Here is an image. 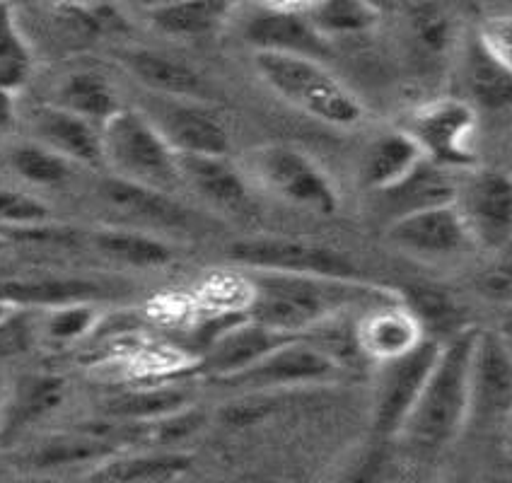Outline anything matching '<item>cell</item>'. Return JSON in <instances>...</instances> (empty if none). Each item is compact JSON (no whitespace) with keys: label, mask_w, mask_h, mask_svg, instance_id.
<instances>
[{"label":"cell","mask_w":512,"mask_h":483,"mask_svg":"<svg viewBox=\"0 0 512 483\" xmlns=\"http://www.w3.org/2000/svg\"><path fill=\"white\" fill-rule=\"evenodd\" d=\"M247 317L283 334L307 336L356 307L399 298L358 278L305 276V273L247 271Z\"/></svg>","instance_id":"1"},{"label":"cell","mask_w":512,"mask_h":483,"mask_svg":"<svg viewBox=\"0 0 512 483\" xmlns=\"http://www.w3.org/2000/svg\"><path fill=\"white\" fill-rule=\"evenodd\" d=\"M479 331L459 327L442 341L438 360L399 433L416 455H442L469 426L471 368Z\"/></svg>","instance_id":"2"},{"label":"cell","mask_w":512,"mask_h":483,"mask_svg":"<svg viewBox=\"0 0 512 483\" xmlns=\"http://www.w3.org/2000/svg\"><path fill=\"white\" fill-rule=\"evenodd\" d=\"M254 71L283 102L322 124L353 128L365 119L358 97L317 58L254 51Z\"/></svg>","instance_id":"3"},{"label":"cell","mask_w":512,"mask_h":483,"mask_svg":"<svg viewBox=\"0 0 512 483\" xmlns=\"http://www.w3.org/2000/svg\"><path fill=\"white\" fill-rule=\"evenodd\" d=\"M102 155L116 177L170 194L184 186L177 153L141 109L121 107L104 121Z\"/></svg>","instance_id":"4"},{"label":"cell","mask_w":512,"mask_h":483,"mask_svg":"<svg viewBox=\"0 0 512 483\" xmlns=\"http://www.w3.org/2000/svg\"><path fill=\"white\" fill-rule=\"evenodd\" d=\"M247 162L252 177L276 199L317 215L339 211L334 182L305 150L288 143H269L252 150Z\"/></svg>","instance_id":"5"},{"label":"cell","mask_w":512,"mask_h":483,"mask_svg":"<svg viewBox=\"0 0 512 483\" xmlns=\"http://www.w3.org/2000/svg\"><path fill=\"white\" fill-rule=\"evenodd\" d=\"M406 131L433 165L445 170H471L476 165L479 112L464 97H440L416 107Z\"/></svg>","instance_id":"6"},{"label":"cell","mask_w":512,"mask_h":483,"mask_svg":"<svg viewBox=\"0 0 512 483\" xmlns=\"http://www.w3.org/2000/svg\"><path fill=\"white\" fill-rule=\"evenodd\" d=\"M343 363L324 351L319 343L307 336L273 348L264 358L256 360L247 370L225 377L218 384L244 392H266V389L305 387V384H324L339 380Z\"/></svg>","instance_id":"7"},{"label":"cell","mask_w":512,"mask_h":483,"mask_svg":"<svg viewBox=\"0 0 512 483\" xmlns=\"http://www.w3.org/2000/svg\"><path fill=\"white\" fill-rule=\"evenodd\" d=\"M442 341L423 339L404 356L380 363V380L372 404V428L380 438H399L406 418L426 384Z\"/></svg>","instance_id":"8"},{"label":"cell","mask_w":512,"mask_h":483,"mask_svg":"<svg viewBox=\"0 0 512 483\" xmlns=\"http://www.w3.org/2000/svg\"><path fill=\"white\" fill-rule=\"evenodd\" d=\"M457 208L471 242L484 252L512 247V174L508 170H476L457 189Z\"/></svg>","instance_id":"9"},{"label":"cell","mask_w":512,"mask_h":483,"mask_svg":"<svg viewBox=\"0 0 512 483\" xmlns=\"http://www.w3.org/2000/svg\"><path fill=\"white\" fill-rule=\"evenodd\" d=\"M244 271L305 273V276L356 278V266L341 249L290 237H249L228 249Z\"/></svg>","instance_id":"10"},{"label":"cell","mask_w":512,"mask_h":483,"mask_svg":"<svg viewBox=\"0 0 512 483\" xmlns=\"http://www.w3.org/2000/svg\"><path fill=\"white\" fill-rule=\"evenodd\" d=\"M387 242L418 261H450L474 247L457 201L394 218L387 223Z\"/></svg>","instance_id":"11"},{"label":"cell","mask_w":512,"mask_h":483,"mask_svg":"<svg viewBox=\"0 0 512 483\" xmlns=\"http://www.w3.org/2000/svg\"><path fill=\"white\" fill-rule=\"evenodd\" d=\"M145 114L177 155H228V128L201 100L155 95Z\"/></svg>","instance_id":"12"},{"label":"cell","mask_w":512,"mask_h":483,"mask_svg":"<svg viewBox=\"0 0 512 483\" xmlns=\"http://www.w3.org/2000/svg\"><path fill=\"white\" fill-rule=\"evenodd\" d=\"M457 0H404V42L418 71H438L457 49Z\"/></svg>","instance_id":"13"},{"label":"cell","mask_w":512,"mask_h":483,"mask_svg":"<svg viewBox=\"0 0 512 483\" xmlns=\"http://www.w3.org/2000/svg\"><path fill=\"white\" fill-rule=\"evenodd\" d=\"M100 199L114 215H119L126 225H138L148 230H182L189 225V211L170 191L153 189L124 177L102 179Z\"/></svg>","instance_id":"14"},{"label":"cell","mask_w":512,"mask_h":483,"mask_svg":"<svg viewBox=\"0 0 512 483\" xmlns=\"http://www.w3.org/2000/svg\"><path fill=\"white\" fill-rule=\"evenodd\" d=\"M512 409V353L508 341L481 329L471 368V421L505 418Z\"/></svg>","instance_id":"15"},{"label":"cell","mask_w":512,"mask_h":483,"mask_svg":"<svg viewBox=\"0 0 512 483\" xmlns=\"http://www.w3.org/2000/svg\"><path fill=\"white\" fill-rule=\"evenodd\" d=\"M298 339L293 334H283L266 324L254 322L244 314L228 329L220 331L211 341V346L203 351L201 356V372L211 377L213 382L225 380V377L237 375V372L247 370L256 360H261L273 348L283 346V343Z\"/></svg>","instance_id":"16"},{"label":"cell","mask_w":512,"mask_h":483,"mask_svg":"<svg viewBox=\"0 0 512 483\" xmlns=\"http://www.w3.org/2000/svg\"><path fill=\"white\" fill-rule=\"evenodd\" d=\"M423 339L421 317L399 298L368 307L356 324L358 351L377 363L404 356Z\"/></svg>","instance_id":"17"},{"label":"cell","mask_w":512,"mask_h":483,"mask_svg":"<svg viewBox=\"0 0 512 483\" xmlns=\"http://www.w3.org/2000/svg\"><path fill=\"white\" fill-rule=\"evenodd\" d=\"M244 37L254 51H276V54L310 56L324 61L329 56V39L317 32L310 17L298 13H276V10L256 8L247 20Z\"/></svg>","instance_id":"18"},{"label":"cell","mask_w":512,"mask_h":483,"mask_svg":"<svg viewBox=\"0 0 512 483\" xmlns=\"http://www.w3.org/2000/svg\"><path fill=\"white\" fill-rule=\"evenodd\" d=\"M121 66L153 95L182 97V100H206V78L189 63L153 49H126L119 54Z\"/></svg>","instance_id":"19"},{"label":"cell","mask_w":512,"mask_h":483,"mask_svg":"<svg viewBox=\"0 0 512 483\" xmlns=\"http://www.w3.org/2000/svg\"><path fill=\"white\" fill-rule=\"evenodd\" d=\"M182 184L220 211H240L249 203L242 172L228 155H177Z\"/></svg>","instance_id":"20"},{"label":"cell","mask_w":512,"mask_h":483,"mask_svg":"<svg viewBox=\"0 0 512 483\" xmlns=\"http://www.w3.org/2000/svg\"><path fill=\"white\" fill-rule=\"evenodd\" d=\"M426 160L418 148V143L413 141V136L401 128H389V131L377 133L375 138L368 143V148L363 150L360 157V184L375 194V191L389 189V186L399 184L401 179L409 177L421 162Z\"/></svg>","instance_id":"21"},{"label":"cell","mask_w":512,"mask_h":483,"mask_svg":"<svg viewBox=\"0 0 512 483\" xmlns=\"http://www.w3.org/2000/svg\"><path fill=\"white\" fill-rule=\"evenodd\" d=\"M34 131L39 143L56 150L66 160L80 165H102V126L92 124L83 116L58 107H42L34 112Z\"/></svg>","instance_id":"22"},{"label":"cell","mask_w":512,"mask_h":483,"mask_svg":"<svg viewBox=\"0 0 512 483\" xmlns=\"http://www.w3.org/2000/svg\"><path fill=\"white\" fill-rule=\"evenodd\" d=\"M457 189L459 184L450 177V170L423 160L409 177L389 189L375 191V196L380 211L387 213V223H392L394 218H401L406 213L457 201Z\"/></svg>","instance_id":"23"},{"label":"cell","mask_w":512,"mask_h":483,"mask_svg":"<svg viewBox=\"0 0 512 483\" xmlns=\"http://www.w3.org/2000/svg\"><path fill=\"white\" fill-rule=\"evenodd\" d=\"M66 399V380L58 375H25L5 394L0 435L15 438L17 433L54 413Z\"/></svg>","instance_id":"24"},{"label":"cell","mask_w":512,"mask_h":483,"mask_svg":"<svg viewBox=\"0 0 512 483\" xmlns=\"http://www.w3.org/2000/svg\"><path fill=\"white\" fill-rule=\"evenodd\" d=\"M235 0H174L150 10L148 20L157 32L172 39L211 37L228 20Z\"/></svg>","instance_id":"25"},{"label":"cell","mask_w":512,"mask_h":483,"mask_svg":"<svg viewBox=\"0 0 512 483\" xmlns=\"http://www.w3.org/2000/svg\"><path fill=\"white\" fill-rule=\"evenodd\" d=\"M194 467V457L189 452H145V455H114L104 459L97 469H92V481L109 483H165L177 481Z\"/></svg>","instance_id":"26"},{"label":"cell","mask_w":512,"mask_h":483,"mask_svg":"<svg viewBox=\"0 0 512 483\" xmlns=\"http://www.w3.org/2000/svg\"><path fill=\"white\" fill-rule=\"evenodd\" d=\"M462 78L467 95L464 97L471 107H481L486 112H505L512 109V73L505 71L500 63L474 42L467 49L462 61Z\"/></svg>","instance_id":"27"},{"label":"cell","mask_w":512,"mask_h":483,"mask_svg":"<svg viewBox=\"0 0 512 483\" xmlns=\"http://www.w3.org/2000/svg\"><path fill=\"white\" fill-rule=\"evenodd\" d=\"M102 288L83 278H37V281H0V300L13 307H61L100 298Z\"/></svg>","instance_id":"28"},{"label":"cell","mask_w":512,"mask_h":483,"mask_svg":"<svg viewBox=\"0 0 512 483\" xmlns=\"http://www.w3.org/2000/svg\"><path fill=\"white\" fill-rule=\"evenodd\" d=\"M56 104L97 126H102L109 116H114L121 109L112 83L95 71H78L68 75L58 85Z\"/></svg>","instance_id":"29"},{"label":"cell","mask_w":512,"mask_h":483,"mask_svg":"<svg viewBox=\"0 0 512 483\" xmlns=\"http://www.w3.org/2000/svg\"><path fill=\"white\" fill-rule=\"evenodd\" d=\"M95 247L109 259L121 261L126 266H136V269H160V266L172 264L174 259L172 247L165 240L133 228L97 232Z\"/></svg>","instance_id":"30"},{"label":"cell","mask_w":512,"mask_h":483,"mask_svg":"<svg viewBox=\"0 0 512 483\" xmlns=\"http://www.w3.org/2000/svg\"><path fill=\"white\" fill-rule=\"evenodd\" d=\"M191 394L184 387H143L119 394L107 404V416L114 421L153 423L189 406Z\"/></svg>","instance_id":"31"},{"label":"cell","mask_w":512,"mask_h":483,"mask_svg":"<svg viewBox=\"0 0 512 483\" xmlns=\"http://www.w3.org/2000/svg\"><path fill=\"white\" fill-rule=\"evenodd\" d=\"M307 17L322 37L336 39L372 32L380 25L382 10L370 0H319Z\"/></svg>","instance_id":"32"},{"label":"cell","mask_w":512,"mask_h":483,"mask_svg":"<svg viewBox=\"0 0 512 483\" xmlns=\"http://www.w3.org/2000/svg\"><path fill=\"white\" fill-rule=\"evenodd\" d=\"M32 63V51L17 25L13 3L0 0V87L20 90L29 80Z\"/></svg>","instance_id":"33"},{"label":"cell","mask_w":512,"mask_h":483,"mask_svg":"<svg viewBox=\"0 0 512 483\" xmlns=\"http://www.w3.org/2000/svg\"><path fill=\"white\" fill-rule=\"evenodd\" d=\"M119 455L116 445L107 440L97 438H73V435H63V438H54L44 442L37 452L32 455L34 469H58V467H71V464H102L104 459Z\"/></svg>","instance_id":"34"},{"label":"cell","mask_w":512,"mask_h":483,"mask_svg":"<svg viewBox=\"0 0 512 483\" xmlns=\"http://www.w3.org/2000/svg\"><path fill=\"white\" fill-rule=\"evenodd\" d=\"M10 165L25 182L37 186H58L71 179V160L44 143L17 145L10 153Z\"/></svg>","instance_id":"35"},{"label":"cell","mask_w":512,"mask_h":483,"mask_svg":"<svg viewBox=\"0 0 512 483\" xmlns=\"http://www.w3.org/2000/svg\"><path fill=\"white\" fill-rule=\"evenodd\" d=\"M97 327V312L90 302H71V305L51 307L46 314V336L56 343H68L75 339H83Z\"/></svg>","instance_id":"36"},{"label":"cell","mask_w":512,"mask_h":483,"mask_svg":"<svg viewBox=\"0 0 512 483\" xmlns=\"http://www.w3.org/2000/svg\"><path fill=\"white\" fill-rule=\"evenodd\" d=\"M0 237L10 244H73L78 240V230L44 220L27 225H0Z\"/></svg>","instance_id":"37"},{"label":"cell","mask_w":512,"mask_h":483,"mask_svg":"<svg viewBox=\"0 0 512 483\" xmlns=\"http://www.w3.org/2000/svg\"><path fill=\"white\" fill-rule=\"evenodd\" d=\"M476 42L481 44V49L493 61L512 73V15L488 17L484 25L479 27Z\"/></svg>","instance_id":"38"},{"label":"cell","mask_w":512,"mask_h":483,"mask_svg":"<svg viewBox=\"0 0 512 483\" xmlns=\"http://www.w3.org/2000/svg\"><path fill=\"white\" fill-rule=\"evenodd\" d=\"M34 317L25 310H13L0 319V358L22 356L34 343Z\"/></svg>","instance_id":"39"},{"label":"cell","mask_w":512,"mask_h":483,"mask_svg":"<svg viewBox=\"0 0 512 483\" xmlns=\"http://www.w3.org/2000/svg\"><path fill=\"white\" fill-rule=\"evenodd\" d=\"M49 220V208L32 196L13 189H0V225H27Z\"/></svg>","instance_id":"40"},{"label":"cell","mask_w":512,"mask_h":483,"mask_svg":"<svg viewBox=\"0 0 512 483\" xmlns=\"http://www.w3.org/2000/svg\"><path fill=\"white\" fill-rule=\"evenodd\" d=\"M319 0H256V8L276 10V13H298L307 15Z\"/></svg>","instance_id":"41"},{"label":"cell","mask_w":512,"mask_h":483,"mask_svg":"<svg viewBox=\"0 0 512 483\" xmlns=\"http://www.w3.org/2000/svg\"><path fill=\"white\" fill-rule=\"evenodd\" d=\"M13 121H15L13 90H5V87H0V138L10 131Z\"/></svg>","instance_id":"42"},{"label":"cell","mask_w":512,"mask_h":483,"mask_svg":"<svg viewBox=\"0 0 512 483\" xmlns=\"http://www.w3.org/2000/svg\"><path fill=\"white\" fill-rule=\"evenodd\" d=\"M500 435H503V450L505 455L512 459V409L505 413L503 428H500Z\"/></svg>","instance_id":"43"},{"label":"cell","mask_w":512,"mask_h":483,"mask_svg":"<svg viewBox=\"0 0 512 483\" xmlns=\"http://www.w3.org/2000/svg\"><path fill=\"white\" fill-rule=\"evenodd\" d=\"M56 5H61L63 10H80V8H90L95 5L97 0H54Z\"/></svg>","instance_id":"44"},{"label":"cell","mask_w":512,"mask_h":483,"mask_svg":"<svg viewBox=\"0 0 512 483\" xmlns=\"http://www.w3.org/2000/svg\"><path fill=\"white\" fill-rule=\"evenodd\" d=\"M13 310H15L13 305H8V302H3V300H0V319H5V317H8V314L13 312Z\"/></svg>","instance_id":"45"},{"label":"cell","mask_w":512,"mask_h":483,"mask_svg":"<svg viewBox=\"0 0 512 483\" xmlns=\"http://www.w3.org/2000/svg\"><path fill=\"white\" fill-rule=\"evenodd\" d=\"M370 3L377 5V8H380V10H384V8H389V5H392L394 0H370Z\"/></svg>","instance_id":"46"},{"label":"cell","mask_w":512,"mask_h":483,"mask_svg":"<svg viewBox=\"0 0 512 483\" xmlns=\"http://www.w3.org/2000/svg\"><path fill=\"white\" fill-rule=\"evenodd\" d=\"M5 394H8V389L3 387V382H0V416H3V406H5Z\"/></svg>","instance_id":"47"},{"label":"cell","mask_w":512,"mask_h":483,"mask_svg":"<svg viewBox=\"0 0 512 483\" xmlns=\"http://www.w3.org/2000/svg\"><path fill=\"white\" fill-rule=\"evenodd\" d=\"M10 247V242L8 240H3V237H0V252H3V249H8Z\"/></svg>","instance_id":"48"},{"label":"cell","mask_w":512,"mask_h":483,"mask_svg":"<svg viewBox=\"0 0 512 483\" xmlns=\"http://www.w3.org/2000/svg\"><path fill=\"white\" fill-rule=\"evenodd\" d=\"M508 172L512 174V150H510V160H508Z\"/></svg>","instance_id":"49"},{"label":"cell","mask_w":512,"mask_h":483,"mask_svg":"<svg viewBox=\"0 0 512 483\" xmlns=\"http://www.w3.org/2000/svg\"><path fill=\"white\" fill-rule=\"evenodd\" d=\"M508 348H510V353H512V341H508Z\"/></svg>","instance_id":"50"}]
</instances>
